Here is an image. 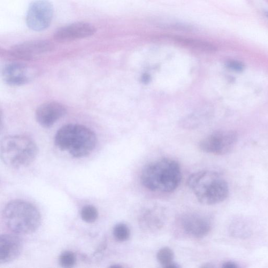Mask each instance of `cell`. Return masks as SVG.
I'll return each instance as SVG.
<instances>
[{
	"mask_svg": "<svg viewBox=\"0 0 268 268\" xmlns=\"http://www.w3.org/2000/svg\"><path fill=\"white\" fill-rule=\"evenodd\" d=\"M180 225L184 232L195 238H203L211 229L210 220L201 214L188 213L180 219Z\"/></svg>",
	"mask_w": 268,
	"mask_h": 268,
	"instance_id": "30bf717a",
	"label": "cell"
},
{
	"mask_svg": "<svg viewBox=\"0 0 268 268\" xmlns=\"http://www.w3.org/2000/svg\"><path fill=\"white\" fill-rule=\"evenodd\" d=\"M166 216L164 210L155 206L144 210L140 214L139 223L144 230L155 232L160 230L165 222Z\"/></svg>",
	"mask_w": 268,
	"mask_h": 268,
	"instance_id": "5bb4252c",
	"label": "cell"
},
{
	"mask_svg": "<svg viewBox=\"0 0 268 268\" xmlns=\"http://www.w3.org/2000/svg\"><path fill=\"white\" fill-rule=\"evenodd\" d=\"M174 40L181 44L198 49L206 51H213L216 49V48L211 44L200 40L179 36L174 37Z\"/></svg>",
	"mask_w": 268,
	"mask_h": 268,
	"instance_id": "9a60e30c",
	"label": "cell"
},
{
	"mask_svg": "<svg viewBox=\"0 0 268 268\" xmlns=\"http://www.w3.org/2000/svg\"><path fill=\"white\" fill-rule=\"evenodd\" d=\"M58 148L68 151L75 158L87 156L95 149L97 139L95 133L88 127L70 124L61 127L55 136Z\"/></svg>",
	"mask_w": 268,
	"mask_h": 268,
	"instance_id": "3957f363",
	"label": "cell"
},
{
	"mask_svg": "<svg viewBox=\"0 0 268 268\" xmlns=\"http://www.w3.org/2000/svg\"><path fill=\"white\" fill-rule=\"evenodd\" d=\"M143 79V82H148L149 81V78L148 75H145V76H144Z\"/></svg>",
	"mask_w": 268,
	"mask_h": 268,
	"instance_id": "603a6c76",
	"label": "cell"
},
{
	"mask_svg": "<svg viewBox=\"0 0 268 268\" xmlns=\"http://www.w3.org/2000/svg\"><path fill=\"white\" fill-rule=\"evenodd\" d=\"M237 140V135L233 132H218L202 141L200 144V148L205 152L223 155L231 151Z\"/></svg>",
	"mask_w": 268,
	"mask_h": 268,
	"instance_id": "52a82bcc",
	"label": "cell"
},
{
	"mask_svg": "<svg viewBox=\"0 0 268 268\" xmlns=\"http://www.w3.org/2000/svg\"><path fill=\"white\" fill-rule=\"evenodd\" d=\"M187 183L198 202L204 205H215L223 202L229 194L227 181L216 171L194 173L190 176Z\"/></svg>",
	"mask_w": 268,
	"mask_h": 268,
	"instance_id": "7a4b0ae2",
	"label": "cell"
},
{
	"mask_svg": "<svg viewBox=\"0 0 268 268\" xmlns=\"http://www.w3.org/2000/svg\"><path fill=\"white\" fill-rule=\"evenodd\" d=\"M24 244L15 234H4L0 237V264L10 263L21 254Z\"/></svg>",
	"mask_w": 268,
	"mask_h": 268,
	"instance_id": "4fadbf2b",
	"label": "cell"
},
{
	"mask_svg": "<svg viewBox=\"0 0 268 268\" xmlns=\"http://www.w3.org/2000/svg\"><path fill=\"white\" fill-rule=\"evenodd\" d=\"M59 263L62 267H72L76 263L75 256L72 251H65L60 256Z\"/></svg>",
	"mask_w": 268,
	"mask_h": 268,
	"instance_id": "d6986e66",
	"label": "cell"
},
{
	"mask_svg": "<svg viewBox=\"0 0 268 268\" xmlns=\"http://www.w3.org/2000/svg\"><path fill=\"white\" fill-rule=\"evenodd\" d=\"M232 227V231L233 232H235L236 235L238 233L239 234L237 235H239V234L240 235H246L249 233L247 225L244 224L243 222L237 221L236 224L233 225Z\"/></svg>",
	"mask_w": 268,
	"mask_h": 268,
	"instance_id": "ffe728a7",
	"label": "cell"
},
{
	"mask_svg": "<svg viewBox=\"0 0 268 268\" xmlns=\"http://www.w3.org/2000/svg\"><path fill=\"white\" fill-rule=\"evenodd\" d=\"M53 7L48 0H36L30 4L26 15L27 26L34 31L40 32L50 25Z\"/></svg>",
	"mask_w": 268,
	"mask_h": 268,
	"instance_id": "8992f818",
	"label": "cell"
},
{
	"mask_svg": "<svg viewBox=\"0 0 268 268\" xmlns=\"http://www.w3.org/2000/svg\"><path fill=\"white\" fill-rule=\"evenodd\" d=\"M2 217L7 228L15 234L33 233L40 227L42 221L41 213L35 206L20 200L7 203Z\"/></svg>",
	"mask_w": 268,
	"mask_h": 268,
	"instance_id": "277c9868",
	"label": "cell"
},
{
	"mask_svg": "<svg viewBox=\"0 0 268 268\" xmlns=\"http://www.w3.org/2000/svg\"><path fill=\"white\" fill-rule=\"evenodd\" d=\"M37 154L36 144L27 136H9L1 142L2 160L6 166L15 169L24 168L32 164Z\"/></svg>",
	"mask_w": 268,
	"mask_h": 268,
	"instance_id": "5b68a950",
	"label": "cell"
},
{
	"mask_svg": "<svg viewBox=\"0 0 268 268\" xmlns=\"http://www.w3.org/2000/svg\"><path fill=\"white\" fill-rule=\"evenodd\" d=\"M222 267L225 268H239V266L237 265V264L234 262H227L223 264V266H222Z\"/></svg>",
	"mask_w": 268,
	"mask_h": 268,
	"instance_id": "7402d4cb",
	"label": "cell"
},
{
	"mask_svg": "<svg viewBox=\"0 0 268 268\" xmlns=\"http://www.w3.org/2000/svg\"><path fill=\"white\" fill-rule=\"evenodd\" d=\"M174 253L172 250L168 247L160 249L157 254V259L161 265L167 268H177L178 266L173 263Z\"/></svg>",
	"mask_w": 268,
	"mask_h": 268,
	"instance_id": "2e32d148",
	"label": "cell"
},
{
	"mask_svg": "<svg viewBox=\"0 0 268 268\" xmlns=\"http://www.w3.org/2000/svg\"><path fill=\"white\" fill-rule=\"evenodd\" d=\"M181 168L177 162L164 158L145 166L141 174L143 185L152 192L170 193L177 189L181 181Z\"/></svg>",
	"mask_w": 268,
	"mask_h": 268,
	"instance_id": "6da1fadb",
	"label": "cell"
},
{
	"mask_svg": "<svg viewBox=\"0 0 268 268\" xmlns=\"http://www.w3.org/2000/svg\"><path fill=\"white\" fill-rule=\"evenodd\" d=\"M226 66L229 70L236 72H241L244 68V66L242 63L236 60L228 61L226 63Z\"/></svg>",
	"mask_w": 268,
	"mask_h": 268,
	"instance_id": "44dd1931",
	"label": "cell"
},
{
	"mask_svg": "<svg viewBox=\"0 0 268 268\" xmlns=\"http://www.w3.org/2000/svg\"><path fill=\"white\" fill-rule=\"evenodd\" d=\"M66 112L67 109L63 104L55 101L48 102L38 107L35 118L42 126L49 127L63 118Z\"/></svg>",
	"mask_w": 268,
	"mask_h": 268,
	"instance_id": "7c38bea8",
	"label": "cell"
},
{
	"mask_svg": "<svg viewBox=\"0 0 268 268\" xmlns=\"http://www.w3.org/2000/svg\"><path fill=\"white\" fill-rule=\"evenodd\" d=\"M266 17L268 18V12H266Z\"/></svg>",
	"mask_w": 268,
	"mask_h": 268,
	"instance_id": "cb8c5ba5",
	"label": "cell"
},
{
	"mask_svg": "<svg viewBox=\"0 0 268 268\" xmlns=\"http://www.w3.org/2000/svg\"><path fill=\"white\" fill-rule=\"evenodd\" d=\"M96 31V28L89 23L76 22L60 28L53 37L58 42L73 41L93 36Z\"/></svg>",
	"mask_w": 268,
	"mask_h": 268,
	"instance_id": "8fae6325",
	"label": "cell"
},
{
	"mask_svg": "<svg viewBox=\"0 0 268 268\" xmlns=\"http://www.w3.org/2000/svg\"><path fill=\"white\" fill-rule=\"evenodd\" d=\"M113 235L118 241L124 242L127 241L130 237V230L128 227L124 223H119L115 226Z\"/></svg>",
	"mask_w": 268,
	"mask_h": 268,
	"instance_id": "ac0fdd59",
	"label": "cell"
},
{
	"mask_svg": "<svg viewBox=\"0 0 268 268\" xmlns=\"http://www.w3.org/2000/svg\"><path fill=\"white\" fill-rule=\"evenodd\" d=\"M83 220L88 223H93L97 219L98 213L94 206L89 205L84 206L81 212Z\"/></svg>",
	"mask_w": 268,
	"mask_h": 268,
	"instance_id": "e0dca14e",
	"label": "cell"
},
{
	"mask_svg": "<svg viewBox=\"0 0 268 268\" xmlns=\"http://www.w3.org/2000/svg\"><path fill=\"white\" fill-rule=\"evenodd\" d=\"M54 45L44 40H34L15 45L11 49V54L20 59L29 60L52 50Z\"/></svg>",
	"mask_w": 268,
	"mask_h": 268,
	"instance_id": "ba28073f",
	"label": "cell"
},
{
	"mask_svg": "<svg viewBox=\"0 0 268 268\" xmlns=\"http://www.w3.org/2000/svg\"><path fill=\"white\" fill-rule=\"evenodd\" d=\"M35 74L32 67L21 63L7 65L2 71V76L5 82L13 86L26 85L34 79Z\"/></svg>",
	"mask_w": 268,
	"mask_h": 268,
	"instance_id": "9c48e42d",
	"label": "cell"
}]
</instances>
